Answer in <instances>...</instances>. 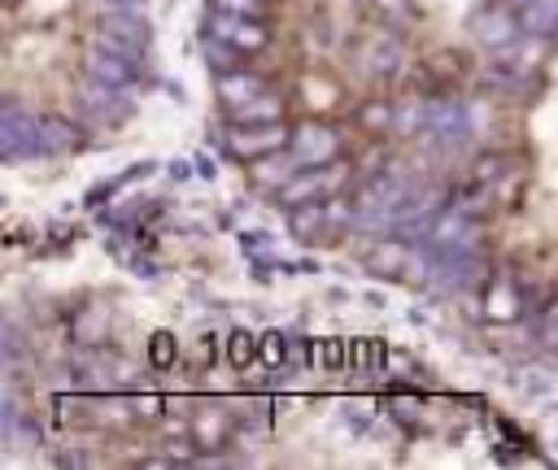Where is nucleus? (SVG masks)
I'll use <instances>...</instances> for the list:
<instances>
[{
    "label": "nucleus",
    "mask_w": 558,
    "mask_h": 470,
    "mask_svg": "<svg viewBox=\"0 0 558 470\" xmlns=\"http://www.w3.org/2000/svg\"><path fill=\"white\" fill-rule=\"evenodd\" d=\"M519 30H523V22H519L510 9H501V4H493V9H484V13L475 17V35H480L484 44H493V48H506L510 39H519Z\"/></svg>",
    "instance_id": "f8f14e48"
},
{
    "label": "nucleus",
    "mask_w": 558,
    "mask_h": 470,
    "mask_svg": "<svg viewBox=\"0 0 558 470\" xmlns=\"http://www.w3.org/2000/svg\"><path fill=\"white\" fill-rule=\"evenodd\" d=\"M262 91H270L257 74H248L244 65L240 70H227V74H218V96L227 100V104H240V100H253V96H262Z\"/></svg>",
    "instance_id": "ddd939ff"
},
{
    "label": "nucleus",
    "mask_w": 558,
    "mask_h": 470,
    "mask_svg": "<svg viewBox=\"0 0 558 470\" xmlns=\"http://www.w3.org/2000/svg\"><path fill=\"white\" fill-rule=\"evenodd\" d=\"M96 44H100V48H113V52L144 57L148 44H153V26H148V17L135 13V9H109V13H100V22H96Z\"/></svg>",
    "instance_id": "f257e3e1"
},
{
    "label": "nucleus",
    "mask_w": 558,
    "mask_h": 470,
    "mask_svg": "<svg viewBox=\"0 0 558 470\" xmlns=\"http://www.w3.org/2000/svg\"><path fill=\"white\" fill-rule=\"evenodd\" d=\"M218 13H240V17H266V0H214Z\"/></svg>",
    "instance_id": "4be33fe9"
},
{
    "label": "nucleus",
    "mask_w": 558,
    "mask_h": 470,
    "mask_svg": "<svg viewBox=\"0 0 558 470\" xmlns=\"http://www.w3.org/2000/svg\"><path fill=\"white\" fill-rule=\"evenodd\" d=\"M257 352H262V348H257V339H253L248 331H235V335H231V348H227L231 366H240V370H244V366H248Z\"/></svg>",
    "instance_id": "412c9836"
},
{
    "label": "nucleus",
    "mask_w": 558,
    "mask_h": 470,
    "mask_svg": "<svg viewBox=\"0 0 558 470\" xmlns=\"http://www.w3.org/2000/svg\"><path fill=\"white\" fill-rule=\"evenodd\" d=\"M288 357V339L279 335V331H270V335H262V361H270V366H279Z\"/></svg>",
    "instance_id": "b1692460"
},
{
    "label": "nucleus",
    "mask_w": 558,
    "mask_h": 470,
    "mask_svg": "<svg viewBox=\"0 0 558 470\" xmlns=\"http://www.w3.org/2000/svg\"><path fill=\"white\" fill-rule=\"evenodd\" d=\"M205 61H214V65H218V74H227V70H240V65H244V52L209 35V39H205Z\"/></svg>",
    "instance_id": "a211bd4d"
},
{
    "label": "nucleus",
    "mask_w": 558,
    "mask_h": 470,
    "mask_svg": "<svg viewBox=\"0 0 558 470\" xmlns=\"http://www.w3.org/2000/svg\"><path fill=\"white\" fill-rule=\"evenodd\" d=\"M205 30H209L214 39L240 48V52H257V48L270 44L266 22H257V17H240V13H218V9H214V17L205 22Z\"/></svg>",
    "instance_id": "423d86ee"
},
{
    "label": "nucleus",
    "mask_w": 558,
    "mask_h": 470,
    "mask_svg": "<svg viewBox=\"0 0 558 470\" xmlns=\"http://www.w3.org/2000/svg\"><path fill=\"white\" fill-rule=\"evenodd\" d=\"M100 4H109V9H140L144 0H100Z\"/></svg>",
    "instance_id": "c756f323"
},
{
    "label": "nucleus",
    "mask_w": 558,
    "mask_h": 470,
    "mask_svg": "<svg viewBox=\"0 0 558 470\" xmlns=\"http://www.w3.org/2000/svg\"><path fill=\"white\" fill-rule=\"evenodd\" d=\"M519 309V296H514V287L506 283V279H497L493 283V292H488V313H497V318H510Z\"/></svg>",
    "instance_id": "aec40b11"
},
{
    "label": "nucleus",
    "mask_w": 558,
    "mask_h": 470,
    "mask_svg": "<svg viewBox=\"0 0 558 470\" xmlns=\"http://www.w3.org/2000/svg\"><path fill=\"white\" fill-rule=\"evenodd\" d=\"M87 78H100V83H113V87H131L135 78H144V57L113 52V48L96 44L87 52Z\"/></svg>",
    "instance_id": "6e6552de"
},
{
    "label": "nucleus",
    "mask_w": 558,
    "mask_h": 470,
    "mask_svg": "<svg viewBox=\"0 0 558 470\" xmlns=\"http://www.w3.org/2000/svg\"><path fill=\"white\" fill-rule=\"evenodd\" d=\"M340 152V135L331 126H301L292 135V161L296 165H327Z\"/></svg>",
    "instance_id": "1a4fd4ad"
},
{
    "label": "nucleus",
    "mask_w": 558,
    "mask_h": 470,
    "mask_svg": "<svg viewBox=\"0 0 558 470\" xmlns=\"http://www.w3.org/2000/svg\"><path fill=\"white\" fill-rule=\"evenodd\" d=\"M240 244L248 248V252H275V244H270V235H262V231H253V235H240Z\"/></svg>",
    "instance_id": "bb28decb"
},
{
    "label": "nucleus",
    "mask_w": 558,
    "mask_h": 470,
    "mask_svg": "<svg viewBox=\"0 0 558 470\" xmlns=\"http://www.w3.org/2000/svg\"><path fill=\"white\" fill-rule=\"evenodd\" d=\"M78 131L65 122V118H44V152H65V148H74L78 139H74Z\"/></svg>",
    "instance_id": "f3484780"
},
{
    "label": "nucleus",
    "mask_w": 558,
    "mask_h": 470,
    "mask_svg": "<svg viewBox=\"0 0 558 470\" xmlns=\"http://www.w3.org/2000/svg\"><path fill=\"white\" fill-rule=\"evenodd\" d=\"M170 344H174L170 335H153V361L157 366H170Z\"/></svg>",
    "instance_id": "cd10ccee"
},
{
    "label": "nucleus",
    "mask_w": 558,
    "mask_h": 470,
    "mask_svg": "<svg viewBox=\"0 0 558 470\" xmlns=\"http://www.w3.org/2000/svg\"><path fill=\"white\" fill-rule=\"evenodd\" d=\"M440 152H458L471 139V113L462 100H432L427 109V131H423Z\"/></svg>",
    "instance_id": "7ed1b4c3"
},
{
    "label": "nucleus",
    "mask_w": 558,
    "mask_h": 470,
    "mask_svg": "<svg viewBox=\"0 0 558 470\" xmlns=\"http://www.w3.org/2000/svg\"><path fill=\"white\" fill-rule=\"evenodd\" d=\"M362 122H366L371 131H384V126H392V122H397V113H392V104H384V100H371V104L362 109Z\"/></svg>",
    "instance_id": "5701e85b"
},
{
    "label": "nucleus",
    "mask_w": 558,
    "mask_h": 470,
    "mask_svg": "<svg viewBox=\"0 0 558 470\" xmlns=\"http://www.w3.org/2000/svg\"><path fill=\"white\" fill-rule=\"evenodd\" d=\"M231 122H279L283 118V100L275 91H262L253 100H240V104H227Z\"/></svg>",
    "instance_id": "4468645a"
},
{
    "label": "nucleus",
    "mask_w": 558,
    "mask_h": 470,
    "mask_svg": "<svg viewBox=\"0 0 558 470\" xmlns=\"http://www.w3.org/2000/svg\"><path fill=\"white\" fill-rule=\"evenodd\" d=\"M0 152H4V161L44 152V122L35 113H26L17 100H9L0 113Z\"/></svg>",
    "instance_id": "f03ea898"
},
{
    "label": "nucleus",
    "mask_w": 558,
    "mask_h": 470,
    "mask_svg": "<svg viewBox=\"0 0 558 470\" xmlns=\"http://www.w3.org/2000/svg\"><path fill=\"white\" fill-rule=\"evenodd\" d=\"M340 183H344V165H318V170H296L275 196H279V205H310V200H327V196H336L340 191Z\"/></svg>",
    "instance_id": "39448f33"
},
{
    "label": "nucleus",
    "mask_w": 558,
    "mask_h": 470,
    "mask_svg": "<svg viewBox=\"0 0 558 470\" xmlns=\"http://www.w3.org/2000/svg\"><path fill=\"white\" fill-rule=\"evenodd\" d=\"M541 344L558 357V309H549V313H545V322H541Z\"/></svg>",
    "instance_id": "a878e982"
},
{
    "label": "nucleus",
    "mask_w": 558,
    "mask_h": 470,
    "mask_svg": "<svg viewBox=\"0 0 558 470\" xmlns=\"http://www.w3.org/2000/svg\"><path fill=\"white\" fill-rule=\"evenodd\" d=\"M323 357H327V366H340V339H331V344H327V352H323Z\"/></svg>",
    "instance_id": "c85d7f7f"
},
{
    "label": "nucleus",
    "mask_w": 558,
    "mask_h": 470,
    "mask_svg": "<svg viewBox=\"0 0 558 470\" xmlns=\"http://www.w3.org/2000/svg\"><path fill=\"white\" fill-rule=\"evenodd\" d=\"M366 4H371V13H375L388 30H397V26H410V22H414L410 0H366Z\"/></svg>",
    "instance_id": "dca6fc26"
},
{
    "label": "nucleus",
    "mask_w": 558,
    "mask_h": 470,
    "mask_svg": "<svg viewBox=\"0 0 558 470\" xmlns=\"http://www.w3.org/2000/svg\"><path fill=\"white\" fill-rule=\"evenodd\" d=\"M222 139H227L231 157L253 161V157H270V152H279L292 135H288L279 122H231Z\"/></svg>",
    "instance_id": "20e7f679"
},
{
    "label": "nucleus",
    "mask_w": 558,
    "mask_h": 470,
    "mask_svg": "<svg viewBox=\"0 0 558 470\" xmlns=\"http://www.w3.org/2000/svg\"><path fill=\"white\" fill-rule=\"evenodd\" d=\"M22 357V335H17V322L4 318V361H17Z\"/></svg>",
    "instance_id": "393cba45"
},
{
    "label": "nucleus",
    "mask_w": 558,
    "mask_h": 470,
    "mask_svg": "<svg viewBox=\"0 0 558 470\" xmlns=\"http://www.w3.org/2000/svg\"><path fill=\"white\" fill-rule=\"evenodd\" d=\"M78 104H83L96 122H118V118H126V113H131V100L122 96V87L100 83V78H87V83H83Z\"/></svg>",
    "instance_id": "9d476101"
},
{
    "label": "nucleus",
    "mask_w": 558,
    "mask_h": 470,
    "mask_svg": "<svg viewBox=\"0 0 558 470\" xmlns=\"http://www.w3.org/2000/svg\"><path fill=\"white\" fill-rule=\"evenodd\" d=\"M357 65H362V74H371V78H392L397 70H401V39L384 26V30H371L366 39H362V48H357Z\"/></svg>",
    "instance_id": "0eeeda50"
},
{
    "label": "nucleus",
    "mask_w": 558,
    "mask_h": 470,
    "mask_svg": "<svg viewBox=\"0 0 558 470\" xmlns=\"http://www.w3.org/2000/svg\"><path fill=\"white\" fill-rule=\"evenodd\" d=\"M362 261H366V270H375V274H410L414 248H410L405 239H379V244L366 248Z\"/></svg>",
    "instance_id": "9b49d317"
},
{
    "label": "nucleus",
    "mask_w": 558,
    "mask_h": 470,
    "mask_svg": "<svg viewBox=\"0 0 558 470\" xmlns=\"http://www.w3.org/2000/svg\"><path fill=\"white\" fill-rule=\"evenodd\" d=\"M427 109H432V100H405L397 113V131H405V135L427 131Z\"/></svg>",
    "instance_id": "6ab92c4d"
},
{
    "label": "nucleus",
    "mask_w": 558,
    "mask_h": 470,
    "mask_svg": "<svg viewBox=\"0 0 558 470\" xmlns=\"http://www.w3.org/2000/svg\"><path fill=\"white\" fill-rule=\"evenodd\" d=\"M519 22H523V35L549 39V35L558 30V0H527Z\"/></svg>",
    "instance_id": "2eb2a0df"
}]
</instances>
